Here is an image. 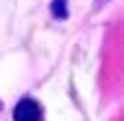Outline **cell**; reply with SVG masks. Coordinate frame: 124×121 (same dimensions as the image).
Instances as JSON below:
<instances>
[{
  "label": "cell",
  "instance_id": "1",
  "mask_svg": "<svg viewBox=\"0 0 124 121\" xmlns=\"http://www.w3.org/2000/svg\"><path fill=\"white\" fill-rule=\"evenodd\" d=\"M13 119L16 121H41V106H39L36 100H31V98H23L16 106Z\"/></svg>",
  "mask_w": 124,
  "mask_h": 121
},
{
  "label": "cell",
  "instance_id": "2",
  "mask_svg": "<svg viewBox=\"0 0 124 121\" xmlns=\"http://www.w3.org/2000/svg\"><path fill=\"white\" fill-rule=\"evenodd\" d=\"M52 13L57 15V18H65V15H67V5H65V0H54V3H52Z\"/></svg>",
  "mask_w": 124,
  "mask_h": 121
},
{
  "label": "cell",
  "instance_id": "3",
  "mask_svg": "<svg viewBox=\"0 0 124 121\" xmlns=\"http://www.w3.org/2000/svg\"><path fill=\"white\" fill-rule=\"evenodd\" d=\"M103 3H106V0H98V5H103Z\"/></svg>",
  "mask_w": 124,
  "mask_h": 121
}]
</instances>
